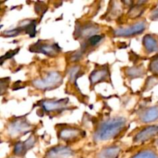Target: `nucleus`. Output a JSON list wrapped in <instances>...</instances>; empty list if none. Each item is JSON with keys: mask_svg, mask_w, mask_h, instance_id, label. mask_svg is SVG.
Listing matches in <instances>:
<instances>
[{"mask_svg": "<svg viewBox=\"0 0 158 158\" xmlns=\"http://www.w3.org/2000/svg\"><path fill=\"white\" fill-rule=\"evenodd\" d=\"M126 125V119L123 117H113L100 123L96 131L94 139L96 142L109 140L117 137Z\"/></svg>", "mask_w": 158, "mask_h": 158, "instance_id": "1", "label": "nucleus"}, {"mask_svg": "<svg viewBox=\"0 0 158 158\" xmlns=\"http://www.w3.org/2000/svg\"><path fill=\"white\" fill-rule=\"evenodd\" d=\"M63 83V77L60 73L50 72L45 77L32 81L35 88L42 90H49L59 87Z\"/></svg>", "mask_w": 158, "mask_h": 158, "instance_id": "2", "label": "nucleus"}, {"mask_svg": "<svg viewBox=\"0 0 158 158\" xmlns=\"http://www.w3.org/2000/svg\"><path fill=\"white\" fill-rule=\"evenodd\" d=\"M29 50L33 52L43 53L48 56H55L60 52L61 49L56 43H47L40 40L35 44L32 45L29 48Z\"/></svg>", "mask_w": 158, "mask_h": 158, "instance_id": "3", "label": "nucleus"}, {"mask_svg": "<svg viewBox=\"0 0 158 158\" xmlns=\"http://www.w3.org/2000/svg\"><path fill=\"white\" fill-rule=\"evenodd\" d=\"M145 21H138L134 24L125 27H120L114 30L115 36L128 37L142 33L146 29Z\"/></svg>", "mask_w": 158, "mask_h": 158, "instance_id": "4", "label": "nucleus"}, {"mask_svg": "<svg viewBox=\"0 0 158 158\" xmlns=\"http://www.w3.org/2000/svg\"><path fill=\"white\" fill-rule=\"evenodd\" d=\"M30 129L31 125L26 121V119L19 118L15 120L9 124L8 131L9 135L13 137H16L27 134Z\"/></svg>", "mask_w": 158, "mask_h": 158, "instance_id": "5", "label": "nucleus"}, {"mask_svg": "<svg viewBox=\"0 0 158 158\" xmlns=\"http://www.w3.org/2000/svg\"><path fill=\"white\" fill-rule=\"evenodd\" d=\"M73 155V151L69 148L57 146L49 150L46 154L45 158H70Z\"/></svg>", "mask_w": 158, "mask_h": 158, "instance_id": "6", "label": "nucleus"}, {"mask_svg": "<svg viewBox=\"0 0 158 158\" xmlns=\"http://www.w3.org/2000/svg\"><path fill=\"white\" fill-rule=\"evenodd\" d=\"M41 106L43 109L47 112H56V111L63 110L69 102L67 99H63V100H43Z\"/></svg>", "mask_w": 158, "mask_h": 158, "instance_id": "7", "label": "nucleus"}, {"mask_svg": "<svg viewBox=\"0 0 158 158\" xmlns=\"http://www.w3.org/2000/svg\"><path fill=\"white\" fill-rule=\"evenodd\" d=\"M35 142V139L33 136L29 137L26 140L23 142H17L14 146L13 153L15 156L23 157L29 150L32 149Z\"/></svg>", "mask_w": 158, "mask_h": 158, "instance_id": "8", "label": "nucleus"}, {"mask_svg": "<svg viewBox=\"0 0 158 158\" xmlns=\"http://www.w3.org/2000/svg\"><path fill=\"white\" fill-rule=\"evenodd\" d=\"M110 71L109 68L106 66H103L101 68L96 69L91 73L89 76V80H90L91 85H95L100 82H104L106 80H110Z\"/></svg>", "mask_w": 158, "mask_h": 158, "instance_id": "9", "label": "nucleus"}, {"mask_svg": "<svg viewBox=\"0 0 158 158\" xmlns=\"http://www.w3.org/2000/svg\"><path fill=\"white\" fill-rule=\"evenodd\" d=\"M82 131L77 128H64L59 133V137L66 142H73L78 140L82 136Z\"/></svg>", "mask_w": 158, "mask_h": 158, "instance_id": "10", "label": "nucleus"}, {"mask_svg": "<svg viewBox=\"0 0 158 158\" xmlns=\"http://www.w3.org/2000/svg\"><path fill=\"white\" fill-rule=\"evenodd\" d=\"M158 134V126L153 125V126L148 127L143 129V131H140L134 137V142L140 143V142H144L146 140H150L154 136Z\"/></svg>", "mask_w": 158, "mask_h": 158, "instance_id": "11", "label": "nucleus"}, {"mask_svg": "<svg viewBox=\"0 0 158 158\" xmlns=\"http://www.w3.org/2000/svg\"><path fill=\"white\" fill-rule=\"evenodd\" d=\"M139 118L144 123L157 121L158 120V106H150L143 110L139 116Z\"/></svg>", "mask_w": 158, "mask_h": 158, "instance_id": "12", "label": "nucleus"}, {"mask_svg": "<svg viewBox=\"0 0 158 158\" xmlns=\"http://www.w3.org/2000/svg\"><path fill=\"white\" fill-rule=\"evenodd\" d=\"M100 29V27L97 24L94 23H87L83 26H80L78 32V35L80 38H89L92 35H94Z\"/></svg>", "mask_w": 158, "mask_h": 158, "instance_id": "13", "label": "nucleus"}, {"mask_svg": "<svg viewBox=\"0 0 158 158\" xmlns=\"http://www.w3.org/2000/svg\"><path fill=\"white\" fill-rule=\"evenodd\" d=\"M143 45L148 53L158 52V42L151 35H146L143 39Z\"/></svg>", "mask_w": 158, "mask_h": 158, "instance_id": "14", "label": "nucleus"}, {"mask_svg": "<svg viewBox=\"0 0 158 158\" xmlns=\"http://www.w3.org/2000/svg\"><path fill=\"white\" fill-rule=\"evenodd\" d=\"M120 153V148L117 146H112L104 148L98 154L97 158H117Z\"/></svg>", "mask_w": 158, "mask_h": 158, "instance_id": "15", "label": "nucleus"}, {"mask_svg": "<svg viewBox=\"0 0 158 158\" xmlns=\"http://www.w3.org/2000/svg\"><path fill=\"white\" fill-rule=\"evenodd\" d=\"M19 27L23 31L26 32V33L29 34L30 37H34L36 33V31H35L36 21L35 20H23L21 22Z\"/></svg>", "mask_w": 158, "mask_h": 158, "instance_id": "16", "label": "nucleus"}, {"mask_svg": "<svg viewBox=\"0 0 158 158\" xmlns=\"http://www.w3.org/2000/svg\"><path fill=\"white\" fill-rule=\"evenodd\" d=\"M145 71L143 66L139 67H131L126 70L127 75L131 78H137V77H143Z\"/></svg>", "mask_w": 158, "mask_h": 158, "instance_id": "17", "label": "nucleus"}, {"mask_svg": "<svg viewBox=\"0 0 158 158\" xmlns=\"http://www.w3.org/2000/svg\"><path fill=\"white\" fill-rule=\"evenodd\" d=\"M131 158H158V154L152 150H143Z\"/></svg>", "mask_w": 158, "mask_h": 158, "instance_id": "18", "label": "nucleus"}, {"mask_svg": "<svg viewBox=\"0 0 158 158\" xmlns=\"http://www.w3.org/2000/svg\"><path fill=\"white\" fill-rule=\"evenodd\" d=\"M102 39H103V35H92V36L89 37V38H88L87 40H86V46H97V45L101 41Z\"/></svg>", "mask_w": 158, "mask_h": 158, "instance_id": "19", "label": "nucleus"}, {"mask_svg": "<svg viewBox=\"0 0 158 158\" xmlns=\"http://www.w3.org/2000/svg\"><path fill=\"white\" fill-rule=\"evenodd\" d=\"M22 32H23V30H22L19 27H18L16 28V29H11V30H6L5 32H2V35L7 37H13L15 36V35H18L19 34L21 33Z\"/></svg>", "mask_w": 158, "mask_h": 158, "instance_id": "20", "label": "nucleus"}, {"mask_svg": "<svg viewBox=\"0 0 158 158\" xmlns=\"http://www.w3.org/2000/svg\"><path fill=\"white\" fill-rule=\"evenodd\" d=\"M19 51V48H17V49H15V50H10L9 51V52H6L4 56H2L1 57L2 63H3V61H4L5 60H8V59H10L12 58V57H13Z\"/></svg>", "mask_w": 158, "mask_h": 158, "instance_id": "21", "label": "nucleus"}, {"mask_svg": "<svg viewBox=\"0 0 158 158\" xmlns=\"http://www.w3.org/2000/svg\"><path fill=\"white\" fill-rule=\"evenodd\" d=\"M150 69L154 73L158 74V56L154 59L153 61H151L150 64Z\"/></svg>", "mask_w": 158, "mask_h": 158, "instance_id": "22", "label": "nucleus"}, {"mask_svg": "<svg viewBox=\"0 0 158 158\" xmlns=\"http://www.w3.org/2000/svg\"><path fill=\"white\" fill-rule=\"evenodd\" d=\"M158 78L157 77H151L148 79V82H147V85L146 86L148 87V89H151L153 86H155L156 84L158 83Z\"/></svg>", "mask_w": 158, "mask_h": 158, "instance_id": "23", "label": "nucleus"}, {"mask_svg": "<svg viewBox=\"0 0 158 158\" xmlns=\"http://www.w3.org/2000/svg\"><path fill=\"white\" fill-rule=\"evenodd\" d=\"M151 18L153 20H158V9H156L152 12V14L151 15Z\"/></svg>", "mask_w": 158, "mask_h": 158, "instance_id": "24", "label": "nucleus"}, {"mask_svg": "<svg viewBox=\"0 0 158 158\" xmlns=\"http://www.w3.org/2000/svg\"><path fill=\"white\" fill-rule=\"evenodd\" d=\"M157 144H158V140H157Z\"/></svg>", "mask_w": 158, "mask_h": 158, "instance_id": "25", "label": "nucleus"}]
</instances>
